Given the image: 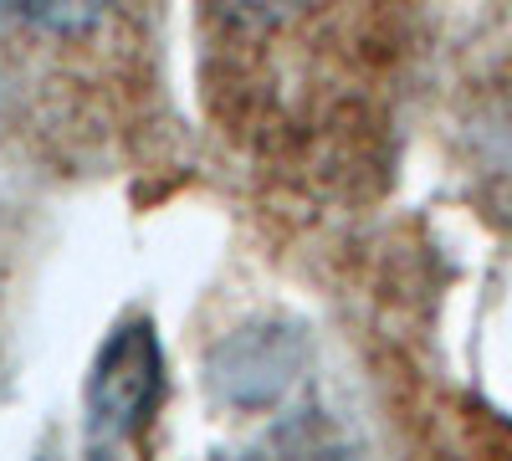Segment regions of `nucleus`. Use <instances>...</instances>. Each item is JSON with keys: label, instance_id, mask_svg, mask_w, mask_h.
<instances>
[{"label": "nucleus", "instance_id": "nucleus-1", "mask_svg": "<svg viewBox=\"0 0 512 461\" xmlns=\"http://www.w3.org/2000/svg\"><path fill=\"white\" fill-rule=\"evenodd\" d=\"M149 390H154V349L144 333H128L118 339L98 369V385H93V415L98 426L113 421V426H128L139 421L144 405H149Z\"/></svg>", "mask_w": 512, "mask_h": 461}]
</instances>
